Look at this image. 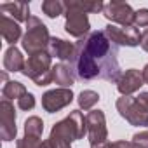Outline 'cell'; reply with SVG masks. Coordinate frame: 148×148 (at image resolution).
Wrapping results in <instances>:
<instances>
[{
    "label": "cell",
    "mask_w": 148,
    "mask_h": 148,
    "mask_svg": "<svg viewBox=\"0 0 148 148\" xmlns=\"http://www.w3.org/2000/svg\"><path fill=\"white\" fill-rule=\"evenodd\" d=\"M18 106H19L21 110H25V112L33 110V108H35V96H33L32 92H26L21 99H18Z\"/></svg>",
    "instance_id": "24"
},
{
    "label": "cell",
    "mask_w": 148,
    "mask_h": 148,
    "mask_svg": "<svg viewBox=\"0 0 148 148\" xmlns=\"http://www.w3.org/2000/svg\"><path fill=\"white\" fill-rule=\"evenodd\" d=\"M0 32H2L4 40L7 44H11V45H14L21 38V26L18 25V21L11 19L9 16L0 18Z\"/></svg>",
    "instance_id": "16"
},
{
    "label": "cell",
    "mask_w": 148,
    "mask_h": 148,
    "mask_svg": "<svg viewBox=\"0 0 148 148\" xmlns=\"http://www.w3.org/2000/svg\"><path fill=\"white\" fill-rule=\"evenodd\" d=\"M141 47H143V51H146L148 52V28L141 33V44H139Z\"/></svg>",
    "instance_id": "29"
},
{
    "label": "cell",
    "mask_w": 148,
    "mask_h": 148,
    "mask_svg": "<svg viewBox=\"0 0 148 148\" xmlns=\"http://www.w3.org/2000/svg\"><path fill=\"white\" fill-rule=\"evenodd\" d=\"M70 64L75 71V77L80 80L103 79L117 84L122 77L119 45L106 37L105 30L92 32L86 38H80L75 44V58Z\"/></svg>",
    "instance_id": "1"
},
{
    "label": "cell",
    "mask_w": 148,
    "mask_h": 148,
    "mask_svg": "<svg viewBox=\"0 0 148 148\" xmlns=\"http://www.w3.org/2000/svg\"><path fill=\"white\" fill-rule=\"evenodd\" d=\"M134 26L146 28L148 26V9H139L134 14Z\"/></svg>",
    "instance_id": "25"
},
{
    "label": "cell",
    "mask_w": 148,
    "mask_h": 148,
    "mask_svg": "<svg viewBox=\"0 0 148 148\" xmlns=\"http://www.w3.org/2000/svg\"><path fill=\"white\" fill-rule=\"evenodd\" d=\"M146 127H148V125H146Z\"/></svg>",
    "instance_id": "31"
},
{
    "label": "cell",
    "mask_w": 148,
    "mask_h": 148,
    "mask_svg": "<svg viewBox=\"0 0 148 148\" xmlns=\"http://www.w3.org/2000/svg\"><path fill=\"white\" fill-rule=\"evenodd\" d=\"M18 129H16V110L14 105L9 99L0 101V138L2 141H12L16 139Z\"/></svg>",
    "instance_id": "9"
},
{
    "label": "cell",
    "mask_w": 148,
    "mask_h": 148,
    "mask_svg": "<svg viewBox=\"0 0 148 148\" xmlns=\"http://www.w3.org/2000/svg\"><path fill=\"white\" fill-rule=\"evenodd\" d=\"M87 134V120L80 110H73L70 115L51 129L49 138L44 141V148H70L77 139H82Z\"/></svg>",
    "instance_id": "2"
},
{
    "label": "cell",
    "mask_w": 148,
    "mask_h": 148,
    "mask_svg": "<svg viewBox=\"0 0 148 148\" xmlns=\"http://www.w3.org/2000/svg\"><path fill=\"white\" fill-rule=\"evenodd\" d=\"M87 120V136L91 141V146H98L106 143L108 139V129H106V119L101 110H91L86 115Z\"/></svg>",
    "instance_id": "6"
},
{
    "label": "cell",
    "mask_w": 148,
    "mask_h": 148,
    "mask_svg": "<svg viewBox=\"0 0 148 148\" xmlns=\"http://www.w3.org/2000/svg\"><path fill=\"white\" fill-rule=\"evenodd\" d=\"M28 91H26V87L21 84V82H18V80H9L5 86H4V89H2V96H4V99H21L25 94H26Z\"/></svg>",
    "instance_id": "19"
},
{
    "label": "cell",
    "mask_w": 148,
    "mask_h": 148,
    "mask_svg": "<svg viewBox=\"0 0 148 148\" xmlns=\"http://www.w3.org/2000/svg\"><path fill=\"white\" fill-rule=\"evenodd\" d=\"M103 14L112 23H117V25H122V26H132L136 12L125 2H108V4H105Z\"/></svg>",
    "instance_id": "10"
},
{
    "label": "cell",
    "mask_w": 148,
    "mask_h": 148,
    "mask_svg": "<svg viewBox=\"0 0 148 148\" xmlns=\"http://www.w3.org/2000/svg\"><path fill=\"white\" fill-rule=\"evenodd\" d=\"M25 58L21 54V51L16 47V45H11L5 54H4V68L5 71H11V73H16V71H23L25 68Z\"/></svg>",
    "instance_id": "17"
},
{
    "label": "cell",
    "mask_w": 148,
    "mask_h": 148,
    "mask_svg": "<svg viewBox=\"0 0 148 148\" xmlns=\"http://www.w3.org/2000/svg\"><path fill=\"white\" fill-rule=\"evenodd\" d=\"M141 73H143V79H145V84H148V64H146V66L143 68V71H141Z\"/></svg>",
    "instance_id": "30"
},
{
    "label": "cell",
    "mask_w": 148,
    "mask_h": 148,
    "mask_svg": "<svg viewBox=\"0 0 148 148\" xmlns=\"http://www.w3.org/2000/svg\"><path fill=\"white\" fill-rule=\"evenodd\" d=\"M42 12L54 19V18L64 14V4L59 2V0H44L42 2Z\"/></svg>",
    "instance_id": "21"
},
{
    "label": "cell",
    "mask_w": 148,
    "mask_h": 148,
    "mask_svg": "<svg viewBox=\"0 0 148 148\" xmlns=\"http://www.w3.org/2000/svg\"><path fill=\"white\" fill-rule=\"evenodd\" d=\"M132 143L138 145L139 148H148V131L136 132V134L132 136Z\"/></svg>",
    "instance_id": "26"
},
{
    "label": "cell",
    "mask_w": 148,
    "mask_h": 148,
    "mask_svg": "<svg viewBox=\"0 0 148 148\" xmlns=\"http://www.w3.org/2000/svg\"><path fill=\"white\" fill-rule=\"evenodd\" d=\"M138 101L141 103V106H143L145 112L148 113V92H141V94L138 96Z\"/></svg>",
    "instance_id": "27"
},
{
    "label": "cell",
    "mask_w": 148,
    "mask_h": 148,
    "mask_svg": "<svg viewBox=\"0 0 148 148\" xmlns=\"http://www.w3.org/2000/svg\"><path fill=\"white\" fill-rule=\"evenodd\" d=\"M51 38H52V37L49 35L47 26H45L38 18L32 16V18L26 21V33L23 35L21 45H23V49L28 52V56H33V54H38V52L47 51Z\"/></svg>",
    "instance_id": "4"
},
{
    "label": "cell",
    "mask_w": 148,
    "mask_h": 148,
    "mask_svg": "<svg viewBox=\"0 0 148 148\" xmlns=\"http://www.w3.org/2000/svg\"><path fill=\"white\" fill-rule=\"evenodd\" d=\"M115 145H117V148H139L132 141H115Z\"/></svg>",
    "instance_id": "28"
},
{
    "label": "cell",
    "mask_w": 148,
    "mask_h": 148,
    "mask_svg": "<svg viewBox=\"0 0 148 148\" xmlns=\"http://www.w3.org/2000/svg\"><path fill=\"white\" fill-rule=\"evenodd\" d=\"M0 12L2 16H9L11 19L21 23V21H28L30 16V5L26 2H5L0 5Z\"/></svg>",
    "instance_id": "14"
},
{
    "label": "cell",
    "mask_w": 148,
    "mask_h": 148,
    "mask_svg": "<svg viewBox=\"0 0 148 148\" xmlns=\"http://www.w3.org/2000/svg\"><path fill=\"white\" fill-rule=\"evenodd\" d=\"M117 112L122 119H125L131 125L146 127L148 125V113L138 101V98L132 96H122L117 99Z\"/></svg>",
    "instance_id": "5"
},
{
    "label": "cell",
    "mask_w": 148,
    "mask_h": 148,
    "mask_svg": "<svg viewBox=\"0 0 148 148\" xmlns=\"http://www.w3.org/2000/svg\"><path fill=\"white\" fill-rule=\"evenodd\" d=\"M64 16H66V21H64V30L68 35L75 37V38H86L89 35V30H91V23H89V18L86 12L82 11H77V9H64Z\"/></svg>",
    "instance_id": "7"
},
{
    "label": "cell",
    "mask_w": 148,
    "mask_h": 148,
    "mask_svg": "<svg viewBox=\"0 0 148 148\" xmlns=\"http://www.w3.org/2000/svg\"><path fill=\"white\" fill-rule=\"evenodd\" d=\"M99 101V94L96 91H82L77 98V103L82 110H92V106Z\"/></svg>",
    "instance_id": "22"
},
{
    "label": "cell",
    "mask_w": 148,
    "mask_h": 148,
    "mask_svg": "<svg viewBox=\"0 0 148 148\" xmlns=\"http://www.w3.org/2000/svg\"><path fill=\"white\" fill-rule=\"evenodd\" d=\"M47 52L51 54V58H58L61 59V63H71L73 58H75V45L63 40V38H58V37H52L51 42H49V47H47Z\"/></svg>",
    "instance_id": "13"
},
{
    "label": "cell",
    "mask_w": 148,
    "mask_h": 148,
    "mask_svg": "<svg viewBox=\"0 0 148 148\" xmlns=\"http://www.w3.org/2000/svg\"><path fill=\"white\" fill-rule=\"evenodd\" d=\"M71 101H73V92H71V89L59 87V89L47 91V92L42 96V108H44L47 113H56V112L63 110L64 106H68Z\"/></svg>",
    "instance_id": "11"
},
{
    "label": "cell",
    "mask_w": 148,
    "mask_h": 148,
    "mask_svg": "<svg viewBox=\"0 0 148 148\" xmlns=\"http://www.w3.org/2000/svg\"><path fill=\"white\" fill-rule=\"evenodd\" d=\"M145 84V79H143V73L136 68H129L122 73V77L119 79L117 82V89L122 96H131L132 92L139 91V87Z\"/></svg>",
    "instance_id": "12"
},
{
    "label": "cell",
    "mask_w": 148,
    "mask_h": 148,
    "mask_svg": "<svg viewBox=\"0 0 148 148\" xmlns=\"http://www.w3.org/2000/svg\"><path fill=\"white\" fill-rule=\"evenodd\" d=\"M23 75L32 79L37 86H49L51 82H54L52 77V58L47 51L28 56L25 68H23Z\"/></svg>",
    "instance_id": "3"
},
{
    "label": "cell",
    "mask_w": 148,
    "mask_h": 148,
    "mask_svg": "<svg viewBox=\"0 0 148 148\" xmlns=\"http://www.w3.org/2000/svg\"><path fill=\"white\" fill-rule=\"evenodd\" d=\"M106 37L117 44V45H125V47H136L141 44V33L136 26H117V25H108L105 28Z\"/></svg>",
    "instance_id": "8"
},
{
    "label": "cell",
    "mask_w": 148,
    "mask_h": 148,
    "mask_svg": "<svg viewBox=\"0 0 148 148\" xmlns=\"http://www.w3.org/2000/svg\"><path fill=\"white\" fill-rule=\"evenodd\" d=\"M64 4V9H77V11H82L86 14L89 12H99L105 9V4L101 0H94V2H82V0H68V2H63Z\"/></svg>",
    "instance_id": "18"
},
{
    "label": "cell",
    "mask_w": 148,
    "mask_h": 148,
    "mask_svg": "<svg viewBox=\"0 0 148 148\" xmlns=\"http://www.w3.org/2000/svg\"><path fill=\"white\" fill-rule=\"evenodd\" d=\"M52 77L54 82L64 89H70L75 84V71L70 63H58L56 66H52Z\"/></svg>",
    "instance_id": "15"
},
{
    "label": "cell",
    "mask_w": 148,
    "mask_h": 148,
    "mask_svg": "<svg viewBox=\"0 0 148 148\" xmlns=\"http://www.w3.org/2000/svg\"><path fill=\"white\" fill-rule=\"evenodd\" d=\"M16 148H44V141H40V138L25 136V138L18 139Z\"/></svg>",
    "instance_id": "23"
},
{
    "label": "cell",
    "mask_w": 148,
    "mask_h": 148,
    "mask_svg": "<svg viewBox=\"0 0 148 148\" xmlns=\"http://www.w3.org/2000/svg\"><path fill=\"white\" fill-rule=\"evenodd\" d=\"M44 132V122L40 117H28L25 122V136L40 138Z\"/></svg>",
    "instance_id": "20"
}]
</instances>
